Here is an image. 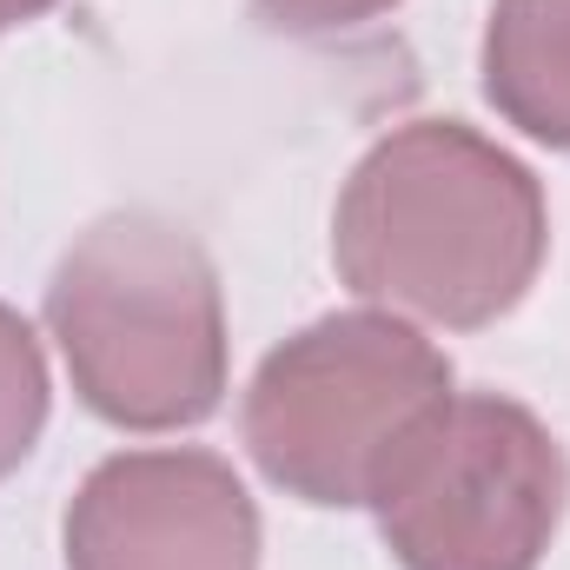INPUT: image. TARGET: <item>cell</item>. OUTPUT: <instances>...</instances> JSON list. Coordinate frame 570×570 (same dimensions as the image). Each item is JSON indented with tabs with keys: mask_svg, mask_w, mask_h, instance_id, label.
Instances as JSON below:
<instances>
[{
	"mask_svg": "<svg viewBox=\"0 0 570 570\" xmlns=\"http://www.w3.org/2000/svg\"><path fill=\"white\" fill-rule=\"evenodd\" d=\"M392 7H405V0H259V13L292 40H338V33L385 20Z\"/></svg>",
	"mask_w": 570,
	"mask_h": 570,
	"instance_id": "obj_8",
	"label": "cell"
},
{
	"mask_svg": "<svg viewBox=\"0 0 570 570\" xmlns=\"http://www.w3.org/2000/svg\"><path fill=\"white\" fill-rule=\"evenodd\" d=\"M47 412H53V379H47L40 332L0 298V484L33 458Z\"/></svg>",
	"mask_w": 570,
	"mask_h": 570,
	"instance_id": "obj_7",
	"label": "cell"
},
{
	"mask_svg": "<svg viewBox=\"0 0 570 570\" xmlns=\"http://www.w3.org/2000/svg\"><path fill=\"white\" fill-rule=\"evenodd\" d=\"M451 399V358L399 312H325L273 345L239 399L259 478L318 511H365L405 438Z\"/></svg>",
	"mask_w": 570,
	"mask_h": 570,
	"instance_id": "obj_3",
	"label": "cell"
},
{
	"mask_svg": "<svg viewBox=\"0 0 570 570\" xmlns=\"http://www.w3.org/2000/svg\"><path fill=\"white\" fill-rule=\"evenodd\" d=\"M47 332L73 399L114 431H193L226 399V292L166 213L94 219L47 279Z\"/></svg>",
	"mask_w": 570,
	"mask_h": 570,
	"instance_id": "obj_2",
	"label": "cell"
},
{
	"mask_svg": "<svg viewBox=\"0 0 570 570\" xmlns=\"http://www.w3.org/2000/svg\"><path fill=\"white\" fill-rule=\"evenodd\" d=\"M570 504L558 431L504 392H451L372 491L399 570H538Z\"/></svg>",
	"mask_w": 570,
	"mask_h": 570,
	"instance_id": "obj_4",
	"label": "cell"
},
{
	"mask_svg": "<svg viewBox=\"0 0 570 570\" xmlns=\"http://www.w3.org/2000/svg\"><path fill=\"white\" fill-rule=\"evenodd\" d=\"M544 253V179L464 120L392 127L332 206L338 285L412 325H498L531 298Z\"/></svg>",
	"mask_w": 570,
	"mask_h": 570,
	"instance_id": "obj_1",
	"label": "cell"
},
{
	"mask_svg": "<svg viewBox=\"0 0 570 570\" xmlns=\"http://www.w3.org/2000/svg\"><path fill=\"white\" fill-rule=\"evenodd\" d=\"M478 73L504 127L570 153V0H491Z\"/></svg>",
	"mask_w": 570,
	"mask_h": 570,
	"instance_id": "obj_6",
	"label": "cell"
},
{
	"mask_svg": "<svg viewBox=\"0 0 570 570\" xmlns=\"http://www.w3.org/2000/svg\"><path fill=\"white\" fill-rule=\"evenodd\" d=\"M60 0H0V33H13V27H27V20H40V13H53Z\"/></svg>",
	"mask_w": 570,
	"mask_h": 570,
	"instance_id": "obj_9",
	"label": "cell"
},
{
	"mask_svg": "<svg viewBox=\"0 0 570 570\" xmlns=\"http://www.w3.org/2000/svg\"><path fill=\"white\" fill-rule=\"evenodd\" d=\"M67 570H259V504L199 444L100 458L60 524Z\"/></svg>",
	"mask_w": 570,
	"mask_h": 570,
	"instance_id": "obj_5",
	"label": "cell"
}]
</instances>
